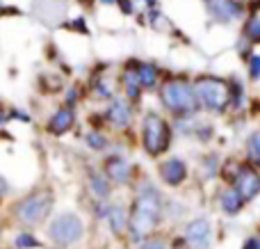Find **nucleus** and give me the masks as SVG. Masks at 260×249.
Listing matches in <instances>:
<instances>
[{
	"label": "nucleus",
	"instance_id": "nucleus-1",
	"mask_svg": "<svg viewBox=\"0 0 260 249\" xmlns=\"http://www.w3.org/2000/svg\"><path fill=\"white\" fill-rule=\"evenodd\" d=\"M160 195L155 188H144L139 197L135 199L133 206V217H130V229H133V238L142 240L155 229L157 220H160Z\"/></svg>",
	"mask_w": 260,
	"mask_h": 249
},
{
	"label": "nucleus",
	"instance_id": "nucleus-2",
	"mask_svg": "<svg viewBox=\"0 0 260 249\" xmlns=\"http://www.w3.org/2000/svg\"><path fill=\"white\" fill-rule=\"evenodd\" d=\"M160 99L165 103L167 110L176 114H187L197 108V96L189 82L185 80H169L162 85L160 89Z\"/></svg>",
	"mask_w": 260,
	"mask_h": 249
},
{
	"label": "nucleus",
	"instance_id": "nucleus-3",
	"mask_svg": "<svg viewBox=\"0 0 260 249\" xmlns=\"http://www.w3.org/2000/svg\"><path fill=\"white\" fill-rule=\"evenodd\" d=\"M194 96L201 101V105L212 112H221L231 101V89L219 78H201L194 85Z\"/></svg>",
	"mask_w": 260,
	"mask_h": 249
},
{
	"label": "nucleus",
	"instance_id": "nucleus-4",
	"mask_svg": "<svg viewBox=\"0 0 260 249\" xmlns=\"http://www.w3.org/2000/svg\"><path fill=\"white\" fill-rule=\"evenodd\" d=\"M50 208H53V195L48 190H37L32 195L23 197L14 206V213L23 224H37L50 213Z\"/></svg>",
	"mask_w": 260,
	"mask_h": 249
},
{
	"label": "nucleus",
	"instance_id": "nucleus-5",
	"mask_svg": "<svg viewBox=\"0 0 260 249\" xmlns=\"http://www.w3.org/2000/svg\"><path fill=\"white\" fill-rule=\"evenodd\" d=\"M144 149L151 155H157L169 146V126L167 121L155 112H148L144 119Z\"/></svg>",
	"mask_w": 260,
	"mask_h": 249
},
{
	"label": "nucleus",
	"instance_id": "nucleus-6",
	"mask_svg": "<svg viewBox=\"0 0 260 249\" xmlns=\"http://www.w3.org/2000/svg\"><path fill=\"white\" fill-rule=\"evenodd\" d=\"M48 236H50V240L62 247L73 245V242L80 240V236H82V220L73 213L57 215L48 227Z\"/></svg>",
	"mask_w": 260,
	"mask_h": 249
},
{
	"label": "nucleus",
	"instance_id": "nucleus-7",
	"mask_svg": "<svg viewBox=\"0 0 260 249\" xmlns=\"http://www.w3.org/2000/svg\"><path fill=\"white\" fill-rule=\"evenodd\" d=\"M235 192L242 197V201H251L260 195V174L251 167H240L235 176Z\"/></svg>",
	"mask_w": 260,
	"mask_h": 249
},
{
	"label": "nucleus",
	"instance_id": "nucleus-8",
	"mask_svg": "<svg viewBox=\"0 0 260 249\" xmlns=\"http://www.w3.org/2000/svg\"><path fill=\"white\" fill-rule=\"evenodd\" d=\"M185 240L197 249H206L210 240V222L206 217H197L185 227Z\"/></svg>",
	"mask_w": 260,
	"mask_h": 249
},
{
	"label": "nucleus",
	"instance_id": "nucleus-9",
	"mask_svg": "<svg viewBox=\"0 0 260 249\" xmlns=\"http://www.w3.org/2000/svg\"><path fill=\"white\" fill-rule=\"evenodd\" d=\"M160 176L167 185H180L187 178V167L180 158H169L160 165Z\"/></svg>",
	"mask_w": 260,
	"mask_h": 249
},
{
	"label": "nucleus",
	"instance_id": "nucleus-10",
	"mask_svg": "<svg viewBox=\"0 0 260 249\" xmlns=\"http://www.w3.org/2000/svg\"><path fill=\"white\" fill-rule=\"evenodd\" d=\"M105 174H108V178H112V181H117V183H126L128 174H130L126 158H121V155H110V158L105 160Z\"/></svg>",
	"mask_w": 260,
	"mask_h": 249
},
{
	"label": "nucleus",
	"instance_id": "nucleus-11",
	"mask_svg": "<svg viewBox=\"0 0 260 249\" xmlns=\"http://www.w3.org/2000/svg\"><path fill=\"white\" fill-rule=\"evenodd\" d=\"M208 3H210L212 14L219 21H233V18H238L242 14V9H240V5L235 0H208Z\"/></svg>",
	"mask_w": 260,
	"mask_h": 249
},
{
	"label": "nucleus",
	"instance_id": "nucleus-12",
	"mask_svg": "<svg viewBox=\"0 0 260 249\" xmlns=\"http://www.w3.org/2000/svg\"><path fill=\"white\" fill-rule=\"evenodd\" d=\"M71 126H73V110L71 108H59L57 112L53 114V119H50L48 131L55 133V135H64Z\"/></svg>",
	"mask_w": 260,
	"mask_h": 249
},
{
	"label": "nucleus",
	"instance_id": "nucleus-13",
	"mask_svg": "<svg viewBox=\"0 0 260 249\" xmlns=\"http://www.w3.org/2000/svg\"><path fill=\"white\" fill-rule=\"evenodd\" d=\"M221 210H224L226 215H238L240 213V208H242V197L238 195L235 190H224L221 192Z\"/></svg>",
	"mask_w": 260,
	"mask_h": 249
},
{
	"label": "nucleus",
	"instance_id": "nucleus-14",
	"mask_svg": "<svg viewBox=\"0 0 260 249\" xmlns=\"http://www.w3.org/2000/svg\"><path fill=\"white\" fill-rule=\"evenodd\" d=\"M108 119L114 123V126H126L130 119V110L123 101H114L108 110Z\"/></svg>",
	"mask_w": 260,
	"mask_h": 249
},
{
	"label": "nucleus",
	"instance_id": "nucleus-15",
	"mask_svg": "<svg viewBox=\"0 0 260 249\" xmlns=\"http://www.w3.org/2000/svg\"><path fill=\"white\" fill-rule=\"evenodd\" d=\"M135 73H137L139 85H144V87H153V85H155L157 69L153 67V64H137V67H135Z\"/></svg>",
	"mask_w": 260,
	"mask_h": 249
},
{
	"label": "nucleus",
	"instance_id": "nucleus-16",
	"mask_svg": "<svg viewBox=\"0 0 260 249\" xmlns=\"http://www.w3.org/2000/svg\"><path fill=\"white\" fill-rule=\"evenodd\" d=\"M105 217L110 220V227H112L114 233H121L123 227H126V213H123L121 206H112V208L108 210V215Z\"/></svg>",
	"mask_w": 260,
	"mask_h": 249
},
{
	"label": "nucleus",
	"instance_id": "nucleus-17",
	"mask_svg": "<svg viewBox=\"0 0 260 249\" xmlns=\"http://www.w3.org/2000/svg\"><path fill=\"white\" fill-rule=\"evenodd\" d=\"M123 87H126L130 99H137L139 96V80H137V73H135V67L123 71Z\"/></svg>",
	"mask_w": 260,
	"mask_h": 249
},
{
	"label": "nucleus",
	"instance_id": "nucleus-18",
	"mask_svg": "<svg viewBox=\"0 0 260 249\" xmlns=\"http://www.w3.org/2000/svg\"><path fill=\"white\" fill-rule=\"evenodd\" d=\"M91 190H94V195L101 197V199H105V197L110 195L108 181H105L103 176H99V174H91Z\"/></svg>",
	"mask_w": 260,
	"mask_h": 249
},
{
	"label": "nucleus",
	"instance_id": "nucleus-19",
	"mask_svg": "<svg viewBox=\"0 0 260 249\" xmlns=\"http://www.w3.org/2000/svg\"><path fill=\"white\" fill-rule=\"evenodd\" d=\"M14 245L18 249H37L39 247V240H37L32 233H18V236L14 238Z\"/></svg>",
	"mask_w": 260,
	"mask_h": 249
},
{
	"label": "nucleus",
	"instance_id": "nucleus-20",
	"mask_svg": "<svg viewBox=\"0 0 260 249\" xmlns=\"http://www.w3.org/2000/svg\"><path fill=\"white\" fill-rule=\"evenodd\" d=\"M247 37L251 41H260V18L258 16H251L247 21Z\"/></svg>",
	"mask_w": 260,
	"mask_h": 249
},
{
	"label": "nucleus",
	"instance_id": "nucleus-21",
	"mask_svg": "<svg viewBox=\"0 0 260 249\" xmlns=\"http://www.w3.org/2000/svg\"><path fill=\"white\" fill-rule=\"evenodd\" d=\"M249 153H251L256 160H260V131L253 133L251 140H249Z\"/></svg>",
	"mask_w": 260,
	"mask_h": 249
},
{
	"label": "nucleus",
	"instance_id": "nucleus-22",
	"mask_svg": "<svg viewBox=\"0 0 260 249\" xmlns=\"http://www.w3.org/2000/svg\"><path fill=\"white\" fill-rule=\"evenodd\" d=\"M87 144H89L91 149H103L105 140H103V135H99V133H89V135H87Z\"/></svg>",
	"mask_w": 260,
	"mask_h": 249
},
{
	"label": "nucleus",
	"instance_id": "nucleus-23",
	"mask_svg": "<svg viewBox=\"0 0 260 249\" xmlns=\"http://www.w3.org/2000/svg\"><path fill=\"white\" fill-rule=\"evenodd\" d=\"M249 71H251V78H260V55H253L249 59Z\"/></svg>",
	"mask_w": 260,
	"mask_h": 249
},
{
	"label": "nucleus",
	"instance_id": "nucleus-24",
	"mask_svg": "<svg viewBox=\"0 0 260 249\" xmlns=\"http://www.w3.org/2000/svg\"><path fill=\"white\" fill-rule=\"evenodd\" d=\"M244 249H260V240L258 238H249V240L244 242Z\"/></svg>",
	"mask_w": 260,
	"mask_h": 249
},
{
	"label": "nucleus",
	"instance_id": "nucleus-25",
	"mask_svg": "<svg viewBox=\"0 0 260 249\" xmlns=\"http://www.w3.org/2000/svg\"><path fill=\"white\" fill-rule=\"evenodd\" d=\"M139 249H167L162 242H146V245H142Z\"/></svg>",
	"mask_w": 260,
	"mask_h": 249
},
{
	"label": "nucleus",
	"instance_id": "nucleus-26",
	"mask_svg": "<svg viewBox=\"0 0 260 249\" xmlns=\"http://www.w3.org/2000/svg\"><path fill=\"white\" fill-rule=\"evenodd\" d=\"M7 190H9L7 181H5V178H3V176H0V197H3V195H7Z\"/></svg>",
	"mask_w": 260,
	"mask_h": 249
},
{
	"label": "nucleus",
	"instance_id": "nucleus-27",
	"mask_svg": "<svg viewBox=\"0 0 260 249\" xmlns=\"http://www.w3.org/2000/svg\"><path fill=\"white\" fill-rule=\"evenodd\" d=\"M119 3H121V7H123V12H126V14L133 12V5H130V0H119Z\"/></svg>",
	"mask_w": 260,
	"mask_h": 249
},
{
	"label": "nucleus",
	"instance_id": "nucleus-28",
	"mask_svg": "<svg viewBox=\"0 0 260 249\" xmlns=\"http://www.w3.org/2000/svg\"><path fill=\"white\" fill-rule=\"evenodd\" d=\"M5 119H7V114H5V112H3V110H0V123H3V121H5Z\"/></svg>",
	"mask_w": 260,
	"mask_h": 249
}]
</instances>
